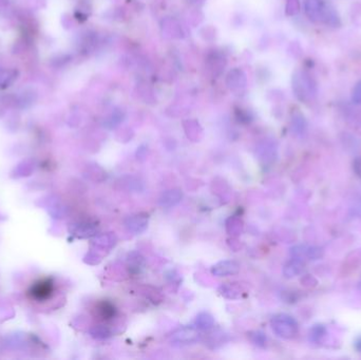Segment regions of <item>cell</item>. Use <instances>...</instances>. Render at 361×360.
I'll list each match as a JSON object with an SVG mask.
<instances>
[{
	"label": "cell",
	"mask_w": 361,
	"mask_h": 360,
	"mask_svg": "<svg viewBox=\"0 0 361 360\" xmlns=\"http://www.w3.org/2000/svg\"><path fill=\"white\" fill-rule=\"evenodd\" d=\"M305 13L309 18L316 23H324L326 25H338V16L336 12L326 4L323 0H305Z\"/></svg>",
	"instance_id": "obj_1"
},
{
	"label": "cell",
	"mask_w": 361,
	"mask_h": 360,
	"mask_svg": "<svg viewBox=\"0 0 361 360\" xmlns=\"http://www.w3.org/2000/svg\"><path fill=\"white\" fill-rule=\"evenodd\" d=\"M272 328L277 336L284 339L294 338L299 331L298 322L294 317L287 314H279L273 317Z\"/></svg>",
	"instance_id": "obj_2"
},
{
	"label": "cell",
	"mask_w": 361,
	"mask_h": 360,
	"mask_svg": "<svg viewBox=\"0 0 361 360\" xmlns=\"http://www.w3.org/2000/svg\"><path fill=\"white\" fill-rule=\"evenodd\" d=\"M294 91L298 99L307 100L316 95V85L308 74L298 73L294 77Z\"/></svg>",
	"instance_id": "obj_3"
},
{
	"label": "cell",
	"mask_w": 361,
	"mask_h": 360,
	"mask_svg": "<svg viewBox=\"0 0 361 360\" xmlns=\"http://www.w3.org/2000/svg\"><path fill=\"white\" fill-rule=\"evenodd\" d=\"M200 340V333L197 328L192 327H183L176 330L170 335V341L172 344L185 345L192 344Z\"/></svg>",
	"instance_id": "obj_4"
},
{
	"label": "cell",
	"mask_w": 361,
	"mask_h": 360,
	"mask_svg": "<svg viewBox=\"0 0 361 360\" xmlns=\"http://www.w3.org/2000/svg\"><path fill=\"white\" fill-rule=\"evenodd\" d=\"M240 271V265L234 261H221L213 265L211 268L212 275L217 277H226L238 274Z\"/></svg>",
	"instance_id": "obj_5"
},
{
	"label": "cell",
	"mask_w": 361,
	"mask_h": 360,
	"mask_svg": "<svg viewBox=\"0 0 361 360\" xmlns=\"http://www.w3.org/2000/svg\"><path fill=\"white\" fill-rule=\"evenodd\" d=\"M125 225L128 228V231L138 234L143 232L148 225V218L142 214H133L130 216L125 221Z\"/></svg>",
	"instance_id": "obj_6"
},
{
	"label": "cell",
	"mask_w": 361,
	"mask_h": 360,
	"mask_svg": "<svg viewBox=\"0 0 361 360\" xmlns=\"http://www.w3.org/2000/svg\"><path fill=\"white\" fill-rule=\"evenodd\" d=\"M304 271V263L303 260L293 258L288 263H286L283 268V274L286 278H293L298 275H300Z\"/></svg>",
	"instance_id": "obj_7"
},
{
	"label": "cell",
	"mask_w": 361,
	"mask_h": 360,
	"mask_svg": "<svg viewBox=\"0 0 361 360\" xmlns=\"http://www.w3.org/2000/svg\"><path fill=\"white\" fill-rule=\"evenodd\" d=\"M180 199H182V192L180 190L178 189L168 190L163 193V196L159 199V205L162 207L175 206L180 202Z\"/></svg>",
	"instance_id": "obj_8"
},
{
	"label": "cell",
	"mask_w": 361,
	"mask_h": 360,
	"mask_svg": "<svg viewBox=\"0 0 361 360\" xmlns=\"http://www.w3.org/2000/svg\"><path fill=\"white\" fill-rule=\"evenodd\" d=\"M97 231V227L95 224L90 222H82L73 226V233L77 234L80 238H87L93 236Z\"/></svg>",
	"instance_id": "obj_9"
},
{
	"label": "cell",
	"mask_w": 361,
	"mask_h": 360,
	"mask_svg": "<svg viewBox=\"0 0 361 360\" xmlns=\"http://www.w3.org/2000/svg\"><path fill=\"white\" fill-rule=\"evenodd\" d=\"M115 243H116V237L111 232L101 234V236L96 237L93 240V244L97 247H102L103 249H110L111 247H113L115 245Z\"/></svg>",
	"instance_id": "obj_10"
},
{
	"label": "cell",
	"mask_w": 361,
	"mask_h": 360,
	"mask_svg": "<svg viewBox=\"0 0 361 360\" xmlns=\"http://www.w3.org/2000/svg\"><path fill=\"white\" fill-rule=\"evenodd\" d=\"M213 324H214V320H213V318L210 314L203 311V313H200L197 316L196 328L198 330L208 331V330H210L213 327Z\"/></svg>",
	"instance_id": "obj_11"
},
{
	"label": "cell",
	"mask_w": 361,
	"mask_h": 360,
	"mask_svg": "<svg viewBox=\"0 0 361 360\" xmlns=\"http://www.w3.org/2000/svg\"><path fill=\"white\" fill-rule=\"evenodd\" d=\"M33 171V164L31 162H23L20 163L18 166H16L15 169L12 172L13 178H24L31 175Z\"/></svg>",
	"instance_id": "obj_12"
},
{
	"label": "cell",
	"mask_w": 361,
	"mask_h": 360,
	"mask_svg": "<svg viewBox=\"0 0 361 360\" xmlns=\"http://www.w3.org/2000/svg\"><path fill=\"white\" fill-rule=\"evenodd\" d=\"M219 290L222 295L226 297V298L235 299V298H239V297L241 296V290L237 286L232 285V284L221 285Z\"/></svg>",
	"instance_id": "obj_13"
},
{
	"label": "cell",
	"mask_w": 361,
	"mask_h": 360,
	"mask_svg": "<svg viewBox=\"0 0 361 360\" xmlns=\"http://www.w3.org/2000/svg\"><path fill=\"white\" fill-rule=\"evenodd\" d=\"M17 72L12 70L0 71V88L9 87L16 79Z\"/></svg>",
	"instance_id": "obj_14"
},
{
	"label": "cell",
	"mask_w": 361,
	"mask_h": 360,
	"mask_svg": "<svg viewBox=\"0 0 361 360\" xmlns=\"http://www.w3.org/2000/svg\"><path fill=\"white\" fill-rule=\"evenodd\" d=\"M90 334L95 339H106L111 336V331L106 325H95L90 330Z\"/></svg>",
	"instance_id": "obj_15"
},
{
	"label": "cell",
	"mask_w": 361,
	"mask_h": 360,
	"mask_svg": "<svg viewBox=\"0 0 361 360\" xmlns=\"http://www.w3.org/2000/svg\"><path fill=\"white\" fill-rule=\"evenodd\" d=\"M135 257H133V253L129 256V268H131V271H133L134 273H138L140 269L143 267L144 264V260L141 257L140 255L135 254Z\"/></svg>",
	"instance_id": "obj_16"
},
{
	"label": "cell",
	"mask_w": 361,
	"mask_h": 360,
	"mask_svg": "<svg viewBox=\"0 0 361 360\" xmlns=\"http://www.w3.org/2000/svg\"><path fill=\"white\" fill-rule=\"evenodd\" d=\"M249 338H251V340L254 344H256L257 347H260V348H263L265 347L266 344V336L262 333V332L260 331H255V332H252V333H249Z\"/></svg>",
	"instance_id": "obj_17"
},
{
	"label": "cell",
	"mask_w": 361,
	"mask_h": 360,
	"mask_svg": "<svg viewBox=\"0 0 361 360\" xmlns=\"http://www.w3.org/2000/svg\"><path fill=\"white\" fill-rule=\"evenodd\" d=\"M323 256V249L317 246H307V257L309 260H318Z\"/></svg>",
	"instance_id": "obj_18"
},
{
	"label": "cell",
	"mask_w": 361,
	"mask_h": 360,
	"mask_svg": "<svg viewBox=\"0 0 361 360\" xmlns=\"http://www.w3.org/2000/svg\"><path fill=\"white\" fill-rule=\"evenodd\" d=\"M325 333L326 331L323 325H315V327L310 330V340L317 342L325 335Z\"/></svg>",
	"instance_id": "obj_19"
},
{
	"label": "cell",
	"mask_w": 361,
	"mask_h": 360,
	"mask_svg": "<svg viewBox=\"0 0 361 360\" xmlns=\"http://www.w3.org/2000/svg\"><path fill=\"white\" fill-rule=\"evenodd\" d=\"M99 310L102 317L105 318V319H110L114 315V308L110 303H103Z\"/></svg>",
	"instance_id": "obj_20"
},
{
	"label": "cell",
	"mask_w": 361,
	"mask_h": 360,
	"mask_svg": "<svg viewBox=\"0 0 361 360\" xmlns=\"http://www.w3.org/2000/svg\"><path fill=\"white\" fill-rule=\"evenodd\" d=\"M286 11L288 15H294V14L298 13V11H299V3H298L297 0H288Z\"/></svg>",
	"instance_id": "obj_21"
},
{
	"label": "cell",
	"mask_w": 361,
	"mask_h": 360,
	"mask_svg": "<svg viewBox=\"0 0 361 360\" xmlns=\"http://www.w3.org/2000/svg\"><path fill=\"white\" fill-rule=\"evenodd\" d=\"M353 101L355 102L356 103H361V81L358 82V84L355 86V88H354Z\"/></svg>",
	"instance_id": "obj_22"
},
{
	"label": "cell",
	"mask_w": 361,
	"mask_h": 360,
	"mask_svg": "<svg viewBox=\"0 0 361 360\" xmlns=\"http://www.w3.org/2000/svg\"><path fill=\"white\" fill-rule=\"evenodd\" d=\"M353 169L355 171L356 176L361 180V156L357 157L353 163Z\"/></svg>",
	"instance_id": "obj_23"
},
{
	"label": "cell",
	"mask_w": 361,
	"mask_h": 360,
	"mask_svg": "<svg viewBox=\"0 0 361 360\" xmlns=\"http://www.w3.org/2000/svg\"><path fill=\"white\" fill-rule=\"evenodd\" d=\"M359 288L361 289V279H360V281H359Z\"/></svg>",
	"instance_id": "obj_24"
}]
</instances>
